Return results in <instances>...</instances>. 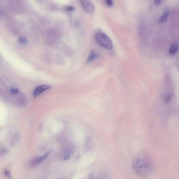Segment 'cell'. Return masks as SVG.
Here are the masks:
<instances>
[{
  "label": "cell",
  "mask_w": 179,
  "mask_h": 179,
  "mask_svg": "<svg viewBox=\"0 0 179 179\" xmlns=\"http://www.w3.org/2000/svg\"><path fill=\"white\" fill-rule=\"evenodd\" d=\"M132 166L134 173L140 179H147L153 169V163L151 156L144 151L139 153L134 158Z\"/></svg>",
  "instance_id": "obj_1"
},
{
  "label": "cell",
  "mask_w": 179,
  "mask_h": 179,
  "mask_svg": "<svg viewBox=\"0 0 179 179\" xmlns=\"http://www.w3.org/2000/svg\"><path fill=\"white\" fill-rule=\"evenodd\" d=\"M96 40L104 48L111 50L113 48V44L111 39L105 34L98 32L95 36Z\"/></svg>",
  "instance_id": "obj_2"
},
{
  "label": "cell",
  "mask_w": 179,
  "mask_h": 179,
  "mask_svg": "<svg viewBox=\"0 0 179 179\" xmlns=\"http://www.w3.org/2000/svg\"><path fill=\"white\" fill-rule=\"evenodd\" d=\"M80 2L82 6L86 12L90 13L94 11V5L91 1L89 0H82Z\"/></svg>",
  "instance_id": "obj_3"
},
{
  "label": "cell",
  "mask_w": 179,
  "mask_h": 179,
  "mask_svg": "<svg viewBox=\"0 0 179 179\" xmlns=\"http://www.w3.org/2000/svg\"><path fill=\"white\" fill-rule=\"evenodd\" d=\"M51 152V151H49L44 154L43 156L33 159L31 161V165L34 166L39 165V164L41 163L48 157V156L50 154Z\"/></svg>",
  "instance_id": "obj_4"
},
{
  "label": "cell",
  "mask_w": 179,
  "mask_h": 179,
  "mask_svg": "<svg viewBox=\"0 0 179 179\" xmlns=\"http://www.w3.org/2000/svg\"><path fill=\"white\" fill-rule=\"evenodd\" d=\"M50 88V86L48 85H44L37 87L33 92V96L36 97L43 92L47 90Z\"/></svg>",
  "instance_id": "obj_5"
},
{
  "label": "cell",
  "mask_w": 179,
  "mask_h": 179,
  "mask_svg": "<svg viewBox=\"0 0 179 179\" xmlns=\"http://www.w3.org/2000/svg\"><path fill=\"white\" fill-rule=\"evenodd\" d=\"M99 54L95 51H92L88 57L87 63H89L95 59H98L99 57Z\"/></svg>",
  "instance_id": "obj_6"
},
{
  "label": "cell",
  "mask_w": 179,
  "mask_h": 179,
  "mask_svg": "<svg viewBox=\"0 0 179 179\" xmlns=\"http://www.w3.org/2000/svg\"><path fill=\"white\" fill-rule=\"evenodd\" d=\"M169 14V11L166 10L163 13L159 19V22L160 23H162L165 22L167 19Z\"/></svg>",
  "instance_id": "obj_7"
},
{
  "label": "cell",
  "mask_w": 179,
  "mask_h": 179,
  "mask_svg": "<svg viewBox=\"0 0 179 179\" xmlns=\"http://www.w3.org/2000/svg\"><path fill=\"white\" fill-rule=\"evenodd\" d=\"M179 46L177 44H173L171 46L169 50V53L171 55H174L176 54L178 50Z\"/></svg>",
  "instance_id": "obj_8"
},
{
  "label": "cell",
  "mask_w": 179,
  "mask_h": 179,
  "mask_svg": "<svg viewBox=\"0 0 179 179\" xmlns=\"http://www.w3.org/2000/svg\"><path fill=\"white\" fill-rule=\"evenodd\" d=\"M19 41L22 44H26L27 43V39L24 37H20L19 38Z\"/></svg>",
  "instance_id": "obj_9"
},
{
  "label": "cell",
  "mask_w": 179,
  "mask_h": 179,
  "mask_svg": "<svg viewBox=\"0 0 179 179\" xmlns=\"http://www.w3.org/2000/svg\"><path fill=\"white\" fill-rule=\"evenodd\" d=\"M10 92L12 94H15L19 93V90L16 88H12L10 90Z\"/></svg>",
  "instance_id": "obj_10"
},
{
  "label": "cell",
  "mask_w": 179,
  "mask_h": 179,
  "mask_svg": "<svg viewBox=\"0 0 179 179\" xmlns=\"http://www.w3.org/2000/svg\"><path fill=\"white\" fill-rule=\"evenodd\" d=\"M105 3L107 6L109 7H111L113 6V2L112 0H107L105 1Z\"/></svg>",
  "instance_id": "obj_11"
},
{
  "label": "cell",
  "mask_w": 179,
  "mask_h": 179,
  "mask_svg": "<svg viewBox=\"0 0 179 179\" xmlns=\"http://www.w3.org/2000/svg\"><path fill=\"white\" fill-rule=\"evenodd\" d=\"M70 158V155L69 154H67L66 155L64 156L63 157V159L64 160H68Z\"/></svg>",
  "instance_id": "obj_12"
},
{
  "label": "cell",
  "mask_w": 179,
  "mask_h": 179,
  "mask_svg": "<svg viewBox=\"0 0 179 179\" xmlns=\"http://www.w3.org/2000/svg\"><path fill=\"white\" fill-rule=\"evenodd\" d=\"M74 8L73 6H69L67 7V9L69 11H73Z\"/></svg>",
  "instance_id": "obj_13"
},
{
  "label": "cell",
  "mask_w": 179,
  "mask_h": 179,
  "mask_svg": "<svg viewBox=\"0 0 179 179\" xmlns=\"http://www.w3.org/2000/svg\"><path fill=\"white\" fill-rule=\"evenodd\" d=\"M161 2V1H160V0H156L155 1V4L156 6H158V5L160 4Z\"/></svg>",
  "instance_id": "obj_14"
}]
</instances>
